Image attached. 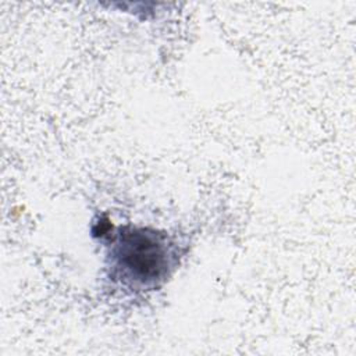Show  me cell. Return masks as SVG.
Here are the masks:
<instances>
[{"instance_id": "obj_1", "label": "cell", "mask_w": 356, "mask_h": 356, "mask_svg": "<svg viewBox=\"0 0 356 356\" xmlns=\"http://www.w3.org/2000/svg\"><path fill=\"white\" fill-rule=\"evenodd\" d=\"M113 257L120 277L142 286L156 285L161 281L171 261L165 238L142 228L121 234Z\"/></svg>"}]
</instances>
